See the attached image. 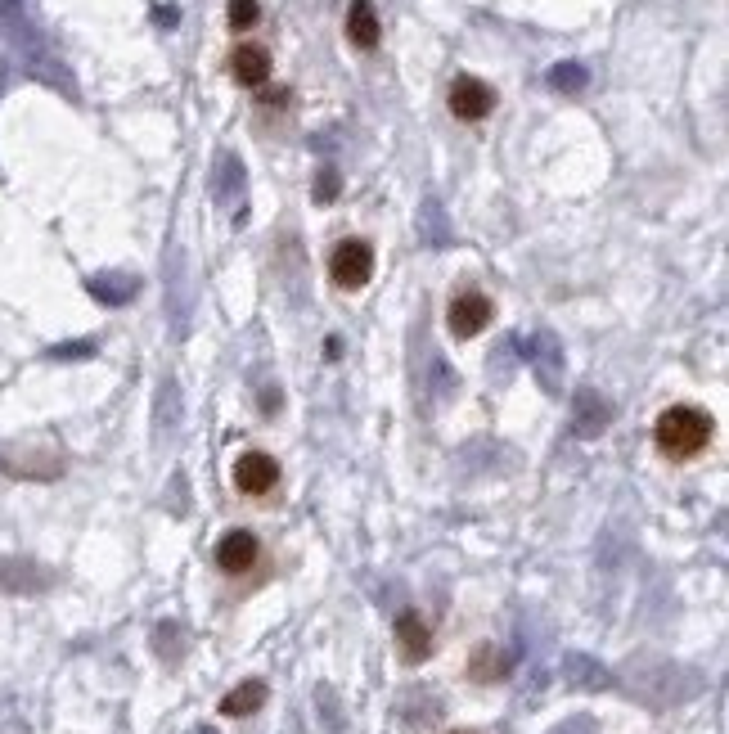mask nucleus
Segmentation results:
<instances>
[{"mask_svg": "<svg viewBox=\"0 0 729 734\" xmlns=\"http://www.w3.org/2000/svg\"><path fill=\"white\" fill-rule=\"evenodd\" d=\"M716 437V419L698 406H666L653 424V446L666 460H693Z\"/></svg>", "mask_w": 729, "mask_h": 734, "instance_id": "f257e3e1", "label": "nucleus"}, {"mask_svg": "<svg viewBox=\"0 0 729 734\" xmlns=\"http://www.w3.org/2000/svg\"><path fill=\"white\" fill-rule=\"evenodd\" d=\"M369 275H374V248L365 239H342L329 257V280L338 289H365Z\"/></svg>", "mask_w": 729, "mask_h": 734, "instance_id": "f03ea898", "label": "nucleus"}, {"mask_svg": "<svg viewBox=\"0 0 729 734\" xmlns=\"http://www.w3.org/2000/svg\"><path fill=\"white\" fill-rule=\"evenodd\" d=\"M230 478H234V491L261 500V496H270V491L279 487V460L275 455H266V451H243L239 460H234Z\"/></svg>", "mask_w": 729, "mask_h": 734, "instance_id": "7ed1b4c3", "label": "nucleus"}, {"mask_svg": "<svg viewBox=\"0 0 729 734\" xmlns=\"http://www.w3.org/2000/svg\"><path fill=\"white\" fill-rule=\"evenodd\" d=\"M261 559V541L248 532V527H230V532L216 541V568L225 572V577H243V572H252Z\"/></svg>", "mask_w": 729, "mask_h": 734, "instance_id": "20e7f679", "label": "nucleus"}, {"mask_svg": "<svg viewBox=\"0 0 729 734\" xmlns=\"http://www.w3.org/2000/svg\"><path fill=\"white\" fill-rule=\"evenodd\" d=\"M491 316H495V307H491V298L486 293H459L455 302H450V311H446V329L455 338H477L486 325H491Z\"/></svg>", "mask_w": 729, "mask_h": 734, "instance_id": "39448f33", "label": "nucleus"}, {"mask_svg": "<svg viewBox=\"0 0 729 734\" xmlns=\"http://www.w3.org/2000/svg\"><path fill=\"white\" fill-rule=\"evenodd\" d=\"M450 113H455L459 122H482L486 113L495 109V91L486 82H477V77H455V82H450Z\"/></svg>", "mask_w": 729, "mask_h": 734, "instance_id": "423d86ee", "label": "nucleus"}, {"mask_svg": "<svg viewBox=\"0 0 729 734\" xmlns=\"http://www.w3.org/2000/svg\"><path fill=\"white\" fill-rule=\"evenodd\" d=\"M396 649H401V662H410V667H419L432 653V631L414 608H405V613L396 617Z\"/></svg>", "mask_w": 729, "mask_h": 734, "instance_id": "0eeeda50", "label": "nucleus"}, {"mask_svg": "<svg viewBox=\"0 0 729 734\" xmlns=\"http://www.w3.org/2000/svg\"><path fill=\"white\" fill-rule=\"evenodd\" d=\"M230 77L239 86H266L270 82V50L266 46H239L230 55Z\"/></svg>", "mask_w": 729, "mask_h": 734, "instance_id": "6e6552de", "label": "nucleus"}, {"mask_svg": "<svg viewBox=\"0 0 729 734\" xmlns=\"http://www.w3.org/2000/svg\"><path fill=\"white\" fill-rule=\"evenodd\" d=\"M347 37L356 50H374L378 37H383V23L374 14V0H351L347 10Z\"/></svg>", "mask_w": 729, "mask_h": 734, "instance_id": "1a4fd4ad", "label": "nucleus"}, {"mask_svg": "<svg viewBox=\"0 0 729 734\" xmlns=\"http://www.w3.org/2000/svg\"><path fill=\"white\" fill-rule=\"evenodd\" d=\"M513 667L509 649H500V644H477L473 658H468V680H477V685H491V680H504Z\"/></svg>", "mask_w": 729, "mask_h": 734, "instance_id": "9d476101", "label": "nucleus"}, {"mask_svg": "<svg viewBox=\"0 0 729 734\" xmlns=\"http://www.w3.org/2000/svg\"><path fill=\"white\" fill-rule=\"evenodd\" d=\"M266 680H243V685H234L230 694L221 698V716H252L266 707Z\"/></svg>", "mask_w": 729, "mask_h": 734, "instance_id": "9b49d317", "label": "nucleus"}, {"mask_svg": "<svg viewBox=\"0 0 729 734\" xmlns=\"http://www.w3.org/2000/svg\"><path fill=\"white\" fill-rule=\"evenodd\" d=\"M401 721L405 725H432V721H441V698L437 694H428V689H414V694H405L401 698Z\"/></svg>", "mask_w": 729, "mask_h": 734, "instance_id": "f8f14e48", "label": "nucleus"}, {"mask_svg": "<svg viewBox=\"0 0 729 734\" xmlns=\"http://www.w3.org/2000/svg\"><path fill=\"white\" fill-rule=\"evenodd\" d=\"M563 676L572 680L576 689H599V685H608V671L599 667V662H590L585 653H567V662H563Z\"/></svg>", "mask_w": 729, "mask_h": 734, "instance_id": "ddd939ff", "label": "nucleus"}, {"mask_svg": "<svg viewBox=\"0 0 729 734\" xmlns=\"http://www.w3.org/2000/svg\"><path fill=\"white\" fill-rule=\"evenodd\" d=\"M180 622H162L158 631H153V649H158L162 662H180Z\"/></svg>", "mask_w": 729, "mask_h": 734, "instance_id": "4468645a", "label": "nucleus"}, {"mask_svg": "<svg viewBox=\"0 0 729 734\" xmlns=\"http://www.w3.org/2000/svg\"><path fill=\"white\" fill-rule=\"evenodd\" d=\"M257 19H261V5H257V0H230V28L234 32L257 28Z\"/></svg>", "mask_w": 729, "mask_h": 734, "instance_id": "2eb2a0df", "label": "nucleus"}, {"mask_svg": "<svg viewBox=\"0 0 729 734\" xmlns=\"http://www.w3.org/2000/svg\"><path fill=\"white\" fill-rule=\"evenodd\" d=\"M320 712H324V730L329 734H342V712H338V698H333V689L329 685H320Z\"/></svg>", "mask_w": 729, "mask_h": 734, "instance_id": "dca6fc26", "label": "nucleus"}, {"mask_svg": "<svg viewBox=\"0 0 729 734\" xmlns=\"http://www.w3.org/2000/svg\"><path fill=\"white\" fill-rule=\"evenodd\" d=\"M549 82H554L558 91H581V86H585V73H581V68H572V64H567V68L558 64L554 73H549Z\"/></svg>", "mask_w": 729, "mask_h": 734, "instance_id": "f3484780", "label": "nucleus"}, {"mask_svg": "<svg viewBox=\"0 0 729 734\" xmlns=\"http://www.w3.org/2000/svg\"><path fill=\"white\" fill-rule=\"evenodd\" d=\"M581 406H590V392H581ZM599 410H608V406L599 401ZM603 424H608V415H581V424H576V428L590 437V433H603Z\"/></svg>", "mask_w": 729, "mask_h": 734, "instance_id": "a211bd4d", "label": "nucleus"}, {"mask_svg": "<svg viewBox=\"0 0 729 734\" xmlns=\"http://www.w3.org/2000/svg\"><path fill=\"white\" fill-rule=\"evenodd\" d=\"M549 734H594V716H567V721L554 725Z\"/></svg>", "mask_w": 729, "mask_h": 734, "instance_id": "6ab92c4d", "label": "nucleus"}, {"mask_svg": "<svg viewBox=\"0 0 729 734\" xmlns=\"http://www.w3.org/2000/svg\"><path fill=\"white\" fill-rule=\"evenodd\" d=\"M333 194H338V176L324 172V176H320V194H315V199H320V203H333Z\"/></svg>", "mask_w": 729, "mask_h": 734, "instance_id": "aec40b11", "label": "nucleus"}, {"mask_svg": "<svg viewBox=\"0 0 729 734\" xmlns=\"http://www.w3.org/2000/svg\"><path fill=\"white\" fill-rule=\"evenodd\" d=\"M455 734H473V730H455Z\"/></svg>", "mask_w": 729, "mask_h": 734, "instance_id": "412c9836", "label": "nucleus"}]
</instances>
